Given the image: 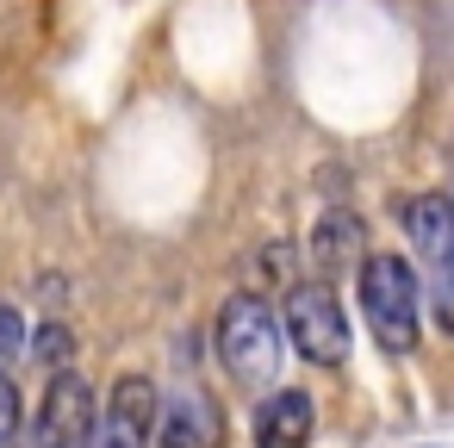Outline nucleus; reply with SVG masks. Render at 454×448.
Masks as SVG:
<instances>
[{"label":"nucleus","instance_id":"nucleus-5","mask_svg":"<svg viewBox=\"0 0 454 448\" xmlns=\"http://www.w3.org/2000/svg\"><path fill=\"white\" fill-rule=\"evenodd\" d=\"M156 411H162L156 386H150L144 373H125V380L106 392V405L94 411L82 448H150V436H156Z\"/></svg>","mask_w":454,"mask_h":448},{"label":"nucleus","instance_id":"nucleus-3","mask_svg":"<svg viewBox=\"0 0 454 448\" xmlns=\"http://www.w3.org/2000/svg\"><path fill=\"white\" fill-rule=\"evenodd\" d=\"M218 361L231 367L237 386H268L280 367V318L268 311V299L237 293L218 311Z\"/></svg>","mask_w":454,"mask_h":448},{"label":"nucleus","instance_id":"nucleus-10","mask_svg":"<svg viewBox=\"0 0 454 448\" xmlns=\"http://www.w3.org/2000/svg\"><path fill=\"white\" fill-rule=\"evenodd\" d=\"M26 342H32V361L51 367V373H63L75 361V330L69 324H38V336H26Z\"/></svg>","mask_w":454,"mask_h":448},{"label":"nucleus","instance_id":"nucleus-6","mask_svg":"<svg viewBox=\"0 0 454 448\" xmlns=\"http://www.w3.org/2000/svg\"><path fill=\"white\" fill-rule=\"evenodd\" d=\"M57 448H82V436H88V423H94V392H88V380L82 373H51V392H44V405H38V417H32Z\"/></svg>","mask_w":454,"mask_h":448},{"label":"nucleus","instance_id":"nucleus-9","mask_svg":"<svg viewBox=\"0 0 454 448\" xmlns=\"http://www.w3.org/2000/svg\"><path fill=\"white\" fill-rule=\"evenodd\" d=\"M311 436V398L299 386H280L255 405V448H305Z\"/></svg>","mask_w":454,"mask_h":448},{"label":"nucleus","instance_id":"nucleus-2","mask_svg":"<svg viewBox=\"0 0 454 448\" xmlns=\"http://www.w3.org/2000/svg\"><path fill=\"white\" fill-rule=\"evenodd\" d=\"M398 218H404L417 268H423V299L435 305L442 330L454 336V206L442 193H417L398 206Z\"/></svg>","mask_w":454,"mask_h":448},{"label":"nucleus","instance_id":"nucleus-1","mask_svg":"<svg viewBox=\"0 0 454 448\" xmlns=\"http://www.w3.org/2000/svg\"><path fill=\"white\" fill-rule=\"evenodd\" d=\"M361 280V311H367V330L380 336L386 355H411L417 336H423V280L404 255L380 249L355 268Z\"/></svg>","mask_w":454,"mask_h":448},{"label":"nucleus","instance_id":"nucleus-7","mask_svg":"<svg viewBox=\"0 0 454 448\" xmlns=\"http://www.w3.org/2000/svg\"><path fill=\"white\" fill-rule=\"evenodd\" d=\"M156 417H162L156 448H218L224 442V411L206 392H175L168 411H156Z\"/></svg>","mask_w":454,"mask_h":448},{"label":"nucleus","instance_id":"nucleus-11","mask_svg":"<svg viewBox=\"0 0 454 448\" xmlns=\"http://www.w3.org/2000/svg\"><path fill=\"white\" fill-rule=\"evenodd\" d=\"M20 349H26V318L13 305H0V373H13Z\"/></svg>","mask_w":454,"mask_h":448},{"label":"nucleus","instance_id":"nucleus-4","mask_svg":"<svg viewBox=\"0 0 454 448\" xmlns=\"http://www.w3.org/2000/svg\"><path fill=\"white\" fill-rule=\"evenodd\" d=\"M280 330H286V342H293L305 361H317V367H336V361L348 355V318H342V305H336V293H330L324 280L286 287Z\"/></svg>","mask_w":454,"mask_h":448},{"label":"nucleus","instance_id":"nucleus-13","mask_svg":"<svg viewBox=\"0 0 454 448\" xmlns=\"http://www.w3.org/2000/svg\"><path fill=\"white\" fill-rule=\"evenodd\" d=\"M7 448H57V442H51V436H44L38 423H20V436H13Z\"/></svg>","mask_w":454,"mask_h":448},{"label":"nucleus","instance_id":"nucleus-8","mask_svg":"<svg viewBox=\"0 0 454 448\" xmlns=\"http://www.w3.org/2000/svg\"><path fill=\"white\" fill-rule=\"evenodd\" d=\"M367 224L355 218V212H324L317 224H311V262H317V274H348V268H361L367 255Z\"/></svg>","mask_w":454,"mask_h":448},{"label":"nucleus","instance_id":"nucleus-12","mask_svg":"<svg viewBox=\"0 0 454 448\" xmlns=\"http://www.w3.org/2000/svg\"><path fill=\"white\" fill-rule=\"evenodd\" d=\"M20 436V380L0 373V448H7Z\"/></svg>","mask_w":454,"mask_h":448}]
</instances>
